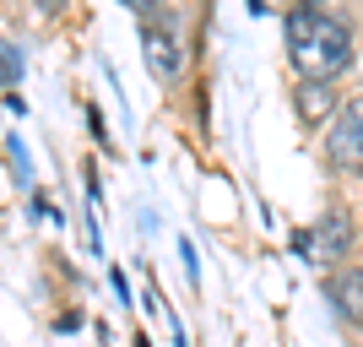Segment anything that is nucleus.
I'll list each match as a JSON object with an SVG mask.
<instances>
[{"instance_id":"1","label":"nucleus","mask_w":363,"mask_h":347,"mask_svg":"<svg viewBox=\"0 0 363 347\" xmlns=\"http://www.w3.org/2000/svg\"><path fill=\"white\" fill-rule=\"evenodd\" d=\"M288 60L298 65L303 82H336L352 65V33L303 0L288 11Z\"/></svg>"},{"instance_id":"2","label":"nucleus","mask_w":363,"mask_h":347,"mask_svg":"<svg viewBox=\"0 0 363 347\" xmlns=\"http://www.w3.org/2000/svg\"><path fill=\"white\" fill-rule=\"evenodd\" d=\"M325 158L342 174H363V98H347L325 125Z\"/></svg>"},{"instance_id":"3","label":"nucleus","mask_w":363,"mask_h":347,"mask_svg":"<svg viewBox=\"0 0 363 347\" xmlns=\"http://www.w3.org/2000/svg\"><path fill=\"white\" fill-rule=\"evenodd\" d=\"M141 60H147L152 82H179L184 76V44L168 28H141Z\"/></svg>"},{"instance_id":"4","label":"nucleus","mask_w":363,"mask_h":347,"mask_svg":"<svg viewBox=\"0 0 363 347\" xmlns=\"http://www.w3.org/2000/svg\"><path fill=\"white\" fill-rule=\"evenodd\" d=\"M309 244H315V260H342L352 250V217L347 211H325Z\"/></svg>"},{"instance_id":"5","label":"nucleus","mask_w":363,"mask_h":347,"mask_svg":"<svg viewBox=\"0 0 363 347\" xmlns=\"http://www.w3.org/2000/svg\"><path fill=\"white\" fill-rule=\"evenodd\" d=\"M331 304L342 309V320L363 326V266H347V272L331 277Z\"/></svg>"},{"instance_id":"6","label":"nucleus","mask_w":363,"mask_h":347,"mask_svg":"<svg viewBox=\"0 0 363 347\" xmlns=\"http://www.w3.org/2000/svg\"><path fill=\"white\" fill-rule=\"evenodd\" d=\"M298 114H303V125H331L336 120L331 82H298Z\"/></svg>"},{"instance_id":"7","label":"nucleus","mask_w":363,"mask_h":347,"mask_svg":"<svg viewBox=\"0 0 363 347\" xmlns=\"http://www.w3.org/2000/svg\"><path fill=\"white\" fill-rule=\"evenodd\" d=\"M6 158H11V180L28 190V184H33V168H28V152H22V141H16V136H6Z\"/></svg>"},{"instance_id":"8","label":"nucleus","mask_w":363,"mask_h":347,"mask_svg":"<svg viewBox=\"0 0 363 347\" xmlns=\"http://www.w3.org/2000/svg\"><path fill=\"white\" fill-rule=\"evenodd\" d=\"M0 60H6V92H16V82H22V49L6 38V44H0Z\"/></svg>"},{"instance_id":"9","label":"nucleus","mask_w":363,"mask_h":347,"mask_svg":"<svg viewBox=\"0 0 363 347\" xmlns=\"http://www.w3.org/2000/svg\"><path fill=\"white\" fill-rule=\"evenodd\" d=\"M120 6H130V11H152L157 0H120Z\"/></svg>"},{"instance_id":"10","label":"nucleus","mask_w":363,"mask_h":347,"mask_svg":"<svg viewBox=\"0 0 363 347\" xmlns=\"http://www.w3.org/2000/svg\"><path fill=\"white\" fill-rule=\"evenodd\" d=\"M38 6H60V0H38Z\"/></svg>"}]
</instances>
